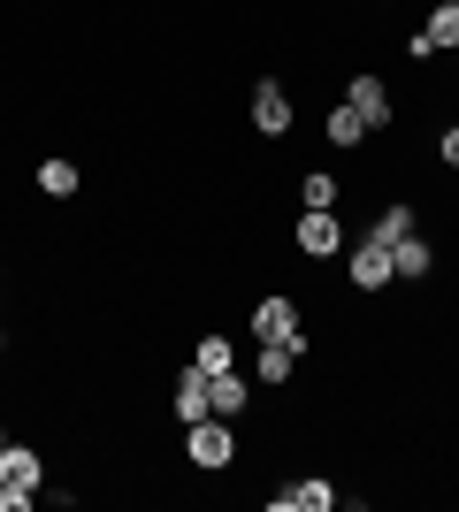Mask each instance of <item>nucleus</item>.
I'll use <instances>...</instances> for the list:
<instances>
[{
    "label": "nucleus",
    "instance_id": "obj_1",
    "mask_svg": "<svg viewBox=\"0 0 459 512\" xmlns=\"http://www.w3.org/2000/svg\"><path fill=\"white\" fill-rule=\"evenodd\" d=\"M184 459H192L199 474H222L230 459H238V428L215 421V413H207V421H192V428H184Z\"/></svg>",
    "mask_w": 459,
    "mask_h": 512
},
{
    "label": "nucleus",
    "instance_id": "obj_2",
    "mask_svg": "<svg viewBox=\"0 0 459 512\" xmlns=\"http://www.w3.org/2000/svg\"><path fill=\"white\" fill-rule=\"evenodd\" d=\"M291 245H299L306 260H329L337 245H345V222H337V207H306L299 230H291Z\"/></svg>",
    "mask_w": 459,
    "mask_h": 512
},
{
    "label": "nucleus",
    "instance_id": "obj_3",
    "mask_svg": "<svg viewBox=\"0 0 459 512\" xmlns=\"http://www.w3.org/2000/svg\"><path fill=\"white\" fill-rule=\"evenodd\" d=\"M398 268H391V245H375V237H352V291H391Z\"/></svg>",
    "mask_w": 459,
    "mask_h": 512
},
{
    "label": "nucleus",
    "instance_id": "obj_4",
    "mask_svg": "<svg viewBox=\"0 0 459 512\" xmlns=\"http://www.w3.org/2000/svg\"><path fill=\"white\" fill-rule=\"evenodd\" d=\"M253 344H299V352H306L299 306H291V299H261V306H253Z\"/></svg>",
    "mask_w": 459,
    "mask_h": 512
},
{
    "label": "nucleus",
    "instance_id": "obj_5",
    "mask_svg": "<svg viewBox=\"0 0 459 512\" xmlns=\"http://www.w3.org/2000/svg\"><path fill=\"white\" fill-rule=\"evenodd\" d=\"M268 505H276V512H337V482H329V474H299V482L276 490Z\"/></svg>",
    "mask_w": 459,
    "mask_h": 512
},
{
    "label": "nucleus",
    "instance_id": "obj_6",
    "mask_svg": "<svg viewBox=\"0 0 459 512\" xmlns=\"http://www.w3.org/2000/svg\"><path fill=\"white\" fill-rule=\"evenodd\" d=\"M345 107H352V115H360V123H368V130H383V123H391V85L360 69V77H352V85H345Z\"/></svg>",
    "mask_w": 459,
    "mask_h": 512
},
{
    "label": "nucleus",
    "instance_id": "obj_7",
    "mask_svg": "<svg viewBox=\"0 0 459 512\" xmlns=\"http://www.w3.org/2000/svg\"><path fill=\"white\" fill-rule=\"evenodd\" d=\"M169 406H176V421L192 428V421H207V367H176V383H169Z\"/></svg>",
    "mask_w": 459,
    "mask_h": 512
},
{
    "label": "nucleus",
    "instance_id": "obj_8",
    "mask_svg": "<svg viewBox=\"0 0 459 512\" xmlns=\"http://www.w3.org/2000/svg\"><path fill=\"white\" fill-rule=\"evenodd\" d=\"M245 406H253V390H245V375H238V367L207 375V413H215V421H238Z\"/></svg>",
    "mask_w": 459,
    "mask_h": 512
},
{
    "label": "nucleus",
    "instance_id": "obj_9",
    "mask_svg": "<svg viewBox=\"0 0 459 512\" xmlns=\"http://www.w3.org/2000/svg\"><path fill=\"white\" fill-rule=\"evenodd\" d=\"M253 130L261 138H284L291 130V92L284 85H253Z\"/></svg>",
    "mask_w": 459,
    "mask_h": 512
},
{
    "label": "nucleus",
    "instance_id": "obj_10",
    "mask_svg": "<svg viewBox=\"0 0 459 512\" xmlns=\"http://www.w3.org/2000/svg\"><path fill=\"white\" fill-rule=\"evenodd\" d=\"M39 482H46V459L31 444H8V451H0V490H39Z\"/></svg>",
    "mask_w": 459,
    "mask_h": 512
},
{
    "label": "nucleus",
    "instance_id": "obj_11",
    "mask_svg": "<svg viewBox=\"0 0 459 512\" xmlns=\"http://www.w3.org/2000/svg\"><path fill=\"white\" fill-rule=\"evenodd\" d=\"M391 268H398V276H406V283H421V276H429V268H437V253L421 245V230H414V237H398V245H391Z\"/></svg>",
    "mask_w": 459,
    "mask_h": 512
},
{
    "label": "nucleus",
    "instance_id": "obj_12",
    "mask_svg": "<svg viewBox=\"0 0 459 512\" xmlns=\"http://www.w3.org/2000/svg\"><path fill=\"white\" fill-rule=\"evenodd\" d=\"M306 352L299 344H261V360H253V375H261V383H291V367H299Z\"/></svg>",
    "mask_w": 459,
    "mask_h": 512
},
{
    "label": "nucleus",
    "instance_id": "obj_13",
    "mask_svg": "<svg viewBox=\"0 0 459 512\" xmlns=\"http://www.w3.org/2000/svg\"><path fill=\"white\" fill-rule=\"evenodd\" d=\"M421 31H429V46H437V54H452V46H459V0H437Z\"/></svg>",
    "mask_w": 459,
    "mask_h": 512
},
{
    "label": "nucleus",
    "instance_id": "obj_14",
    "mask_svg": "<svg viewBox=\"0 0 459 512\" xmlns=\"http://www.w3.org/2000/svg\"><path fill=\"white\" fill-rule=\"evenodd\" d=\"M77 184H85V176H77V161H39V192H46V199H69Z\"/></svg>",
    "mask_w": 459,
    "mask_h": 512
},
{
    "label": "nucleus",
    "instance_id": "obj_15",
    "mask_svg": "<svg viewBox=\"0 0 459 512\" xmlns=\"http://www.w3.org/2000/svg\"><path fill=\"white\" fill-rule=\"evenodd\" d=\"M322 130H329V146H360V138H368V123H360V115H352L345 100L329 107V123H322Z\"/></svg>",
    "mask_w": 459,
    "mask_h": 512
},
{
    "label": "nucleus",
    "instance_id": "obj_16",
    "mask_svg": "<svg viewBox=\"0 0 459 512\" xmlns=\"http://www.w3.org/2000/svg\"><path fill=\"white\" fill-rule=\"evenodd\" d=\"M368 237H375V245H398V237H414V207H383Z\"/></svg>",
    "mask_w": 459,
    "mask_h": 512
},
{
    "label": "nucleus",
    "instance_id": "obj_17",
    "mask_svg": "<svg viewBox=\"0 0 459 512\" xmlns=\"http://www.w3.org/2000/svg\"><path fill=\"white\" fill-rule=\"evenodd\" d=\"M299 207H337V176H329V169H306L299 176Z\"/></svg>",
    "mask_w": 459,
    "mask_h": 512
},
{
    "label": "nucleus",
    "instance_id": "obj_18",
    "mask_svg": "<svg viewBox=\"0 0 459 512\" xmlns=\"http://www.w3.org/2000/svg\"><path fill=\"white\" fill-rule=\"evenodd\" d=\"M199 367H207V375H222V367H238L230 360V337H199V352H192Z\"/></svg>",
    "mask_w": 459,
    "mask_h": 512
},
{
    "label": "nucleus",
    "instance_id": "obj_19",
    "mask_svg": "<svg viewBox=\"0 0 459 512\" xmlns=\"http://www.w3.org/2000/svg\"><path fill=\"white\" fill-rule=\"evenodd\" d=\"M437 161H444V169H459V123H444V138H437Z\"/></svg>",
    "mask_w": 459,
    "mask_h": 512
},
{
    "label": "nucleus",
    "instance_id": "obj_20",
    "mask_svg": "<svg viewBox=\"0 0 459 512\" xmlns=\"http://www.w3.org/2000/svg\"><path fill=\"white\" fill-rule=\"evenodd\" d=\"M39 505V490H0V512H31Z\"/></svg>",
    "mask_w": 459,
    "mask_h": 512
},
{
    "label": "nucleus",
    "instance_id": "obj_21",
    "mask_svg": "<svg viewBox=\"0 0 459 512\" xmlns=\"http://www.w3.org/2000/svg\"><path fill=\"white\" fill-rule=\"evenodd\" d=\"M0 451H8V428H0Z\"/></svg>",
    "mask_w": 459,
    "mask_h": 512
},
{
    "label": "nucleus",
    "instance_id": "obj_22",
    "mask_svg": "<svg viewBox=\"0 0 459 512\" xmlns=\"http://www.w3.org/2000/svg\"><path fill=\"white\" fill-rule=\"evenodd\" d=\"M0 352H8V337H0Z\"/></svg>",
    "mask_w": 459,
    "mask_h": 512
},
{
    "label": "nucleus",
    "instance_id": "obj_23",
    "mask_svg": "<svg viewBox=\"0 0 459 512\" xmlns=\"http://www.w3.org/2000/svg\"><path fill=\"white\" fill-rule=\"evenodd\" d=\"M452 62H459V46H452Z\"/></svg>",
    "mask_w": 459,
    "mask_h": 512
}]
</instances>
